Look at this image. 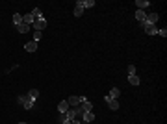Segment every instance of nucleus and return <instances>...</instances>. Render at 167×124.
Instances as JSON below:
<instances>
[{
  "mask_svg": "<svg viewBox=\"0 0 167 124\" xmlns=\"http://www.w3.org/2000/svg\"><path fill=\"white\" fill-rule=\"evenodd\" d=\"M32 26H34L35 32H43V30L46 28V21H45V17H43V19H35V22H34Z\"/></svg>",
  "mask_w": 167,
  "mask_h": 124,
  "instance_id": "f257e3e1",
  "label": "nucleus"
},
{
  "mask_svg": "<svg viewBox=\"0 0 167 124\" xmlns=\"http://www.w3.org/2000/svg\"><path fill=\"white\" fill-rule=\"evenodd\" d=\"M82 100H84V96H76V95H73V96H69L67 98V102H69V106L71 107H78L82 104Z\"/></svg>",
  "mask_w": 167,
  "mask_h": 124,
  "instance_id": "f03ea898",
  "label": "nucleus"
},
{
  "mask_svg": "<svg viewBox=\"0 0 167 124\" xmlns=\"http://www.w3.org/2000/svg\"><path fill=\"white\" fill-rule=\"evenodd\" d=\"M104 102L110 106V109H113V111H115V109H119V100H115V98H110V96L106 95V96H104Z\"/></svg>",
  "mask_w": 167,
  "mask_h": 124,
  "instance_id": "7ed1b4c3",
  "label": "nucleus"
},
{
  "mask_svg": "<svg viewBox=\"0 0 167 124\" xmlns=\"http://www.w3.org/2000/svg\"><path fill=\"white\" fill-rule=\"evenodd\" d=\"M143 28H145L147 35H156V33H158L156 24H149V22H145V24H143Z\"/></svg>",
  "mask_w": 167,
  "mask_h": 124,
  "instance_id": "20e7f679",
  "label": "nucleus"
},
{
  "mask_svg": "<svg viewBox=\"0 0 167 124\" xmlns=\"http://www.w3.org/2000/svg\"><path fill=\"white\" fill-rule=\"evenodd\" d=\"M80 107H82V109H84V111H86V113H87V111H91V109H93V104H91V102H89V100H87V98H86V96H84V100H82V104H80Z\"/></svg>",
  "mask_w": 167,
  "mask_h": 124,
  "instance_id": "39448f33",
  "label": "nucleus"
},
{
  "mask_svg": "<svg viewBox=\"0 0 167 124\" xmlns=\"http://www.w3.org/2000/svg\"><path fill=\"white\" fill-rule=\"evenodd\" d=\"M134 4H136V6H137V9H141V11H145L147 7L150 6V2H149V0H136Z\"/></svg>",
  "mask_w": 167,
  "mask_h": 124,
  "instance_id": "423d86ee",
  "label": "nucleus"
},
{
  "mask_svg": "<svg viewBox=\"0 0 167 124\" xmlns=\"http://www.w3.org/2000/svg\"><path fill=\"white\" fill-rule=\"evenodd\" d=\"M34 106H35V100H34V98H30V96L26 95V100H24V104H22V107L30 111V109H32V107H34Z\"/></svg>",
  "mask_w": 167,
  "mask_h": 124,
  "instance_id": "0eeeda50",
  "label": "nucleus"
},
{
  "mask_svg": "<svg viewBox=\"0 0 167 124\" xmlns=\"http://www.w3.org/2000/svg\"><path fill=\"white\" fill-rule=\"evenodd\" d=\"M136 19L141 22V24H145V22H147V13H145V11H141V9H137L136 11Z\"/></svg>",
  "mask_w": 167,
  "mask_h": 124,
  "instance_id": "6e6552de",
  "label": "nucleus"
},
{
  "mask_svg": "<svg viewBox=\"0 0 167 124\" xmlns=\"http://www.w3.org/2000/svg\"><path fill=\"white\" fill-rule=\"evenodd\" d=\"M22 22H24V24H28V26H30V24H34V22H35L34 15H32V13H26V15H22Z\"/></svg>",
  "mask_w": 167,
  "mask_h": 124,
  "instance_id": "1a4fd4ad",
  "label": "nucleus"
},
{
  "mask_svg": "<svg viewBox=\"0 0 167 124\" xmlns=\"http://www.w3.org/2000/svg\"><path fill=\"white\" fill-rule=\"evenodd\" d=\"M24 50H26V52H35V50H37V43H35V41L26 43V45H24Z\"/></svg>",
  "mask_w": 167,
  "mask_h": 124,
  "instance_id": "9d476101",
  "label": "nucleus"
},
{
  "mask_svg": "<svg viewBox=\"0 0 167 124\" xmlns=\"http://www.w3.org/2000/svg\"><path fill=\"white\" fill-rule=\"evenodd\" d=\"M69 102H67V100H61V102H59V106H58V109H59V113H67V109H69Z\"/></svg>",
  "mask_w": 167,
  "mask_h": 124,
  "instance_id": "9b49d317",
  "label": "nucleus"
},
{
  "mask_svg": "<svg viewBox=\"0 0 167 124\" xmlns=\"http://www.w3.org/2000/svg\"><path fill=\"white\" fill-rule=\"evenodd\" d=\"M82 119H84V122H93L95 121V113L93 111H87V113L82 115Z\"/></svg>",
  "mask_w": 167,
  "mask_h": 124,
  "instance_id": "f8f14e48",
  "label": "nucleus"
},
{
  "mask_svg": "<svg viewBox=\"0 0 167 124\" xmlns=\"http://www.w3.org/2000/svg\"><path fill=\"white\" fill-rule=\"evenodd\" d=\"M15 28H17L19 33H28V32H30V26L24 24V22H22V24H19V26H15Z\"/></svg>",
  "mask_w": 167,
  "mask_h": 124,
  "instance_id": "ddd939ff",
  "label": "nucleus"
},
{
  "mask_svg": "<svg viewBox=\"0 0 167 124\" xmlns=\"http://www.w3.org/2000/svg\"><path fill=\"white\" fill-rule=\"evenodd\" d=\"M147 22H149V24H156V22H158V13L147 15Z\"/></svg>",
  "mask_w": 167,
  "mask_h": 124,
  "instance_id": "4468645a",
  "label": "nucleus"
},
{
  "mask_svg": "<svg viewBox=\"0 0 167 124\" xmlns=\"http://www.w3.org/2000/svg\"><path fill=\"white\" fill-rule=\"evenodd\" d=\"M32 15H34V19H43L41 7H34V9H32Z\"/></svg>",
  "mask_w": 167,
  "mask_h": 124,
  "instance_id": "2eb2a0df",
  "label": "nucleus"
},
{
  "mask_svg": "<svg viewBox=\"0 0 167 124\" xmlns=\"http://www.w3.org/2000/svg\"><path fill=\"white\" fill-rule=\"evenodd\" d=\"M119 95H121V93H119V89L117 87H113V89H111V91H110V98H115V100H119Z\"/></svg>",
  "mask_w": 167,
  "mask_h": 124,
  "instance_id": "dca6fc26",
  "label": "nucleus"
},
{
  "mask_svg": "<svg viewBox=\"0 0 167 124\" xmlns=\"http://www.w3.org/2000/svg\"><path fill=\"white\" fill-rule=\"evenodd\" d=\"M13 24H15V26L22 24V15H21V13H15V15H13Z\"/></svg>",
  "mask_w": 167,
  "mask_h": 124,
  "instance_id": "f3484780",
  "label": "nucleus"
},
{
  "mask_svg": "<svg viewBox=\"0 0 167 124\" xmlns=\"http://www.w3.org/2000/svg\"><path fill=\"white\" fill-rule=\"evenodd\" d=\"M128 82H130V85H139V82H141V80H139L136 74H132V76H128Z\"/></svg>",
  "mask_w": 167,
  "mask_h": 124,
  "instance_id": "a211bd4d",
  "label": "nucleus"
},
{
  "mask_svg": "<svg viewBox=\"0 0 167 124\" xmlns=\"http://www.w3.org/2000/svg\"><path fill=\"white\" fill-rule=\"evenodd\" d=\"M28 96H30V98H34V100H37V96H39V91H37V89H30Z\"/></svg>",
  "mask_w": 167,
  "mask_h": 124,
  "instance_id": "6ab92c4d",
  "label": "nucleus"
},
{
  "mask_svg": "<svg viewBox=\"0 0 167 124\" xmlns=\"http://www.w3.org/2000/svg\"><path fill=\"white\" fill-rule=\"evenodd\" d=\"M82 13H84V7H76V6H74V17H82Z\"/></svg>",
  "mask_w": 167,
  "mask_h": 124,
  "instance_id": "aec40b11",
  "label": "nucleus"
},
{
  "mask_svg": "<svg viewBox=\"0 0 167 124\" xmlns=\"http://www.w3.org/2000/svg\"><path fill=\"white\" fill-rule=\"evenodd\" d=\"M136 74V65H128V76Z\"/></svg>",
  "mask_w": 167,
  "mask_h": 124,
  "instance_id": "412c9836",
  "label": "nucleus"
},
{
  "mask_svg": "<svg viewBox=\"0 0 167 124\" xmlns=\"http://www.w3.org/2000/svg\"><path fill=\"white\" fill-rule=\"evenodd\" d=\"M95 6V0H86L84 2V7H93Z\"/></svg>",
  "mask_w": 167,
  "mask_h": 124,
  "instance_id": "4be33fe9",
  "label": "nucleus"
},
{
  "mask_svg": "<svg viewBox=\"0 0 167 124\" xmlns=\"http://www.w3.org/2000/svg\"><path fill=\"white\" fill-rule=\"evenodd\" d=\"M41 37H43V33H41V32H34V41H35V43L41 39Z\"/></svg>",
  "mask_w": 167,
  "mask_h": 124,
  "instance_id": "5701e85b",
  "label": "nucleus"
},
{
  "mask_svg": "<svg viewBox=\"0 0 167 124\" xmlns=\"http://www.w3.org/2000/svg\"><path fill=\"white\" fill-rule=\"evenodd\" d=\"M24 100H26V95H21V96H19V98H17V102H19V104H21V106H22V104H24Z\"/></svg>",
  "mask_w": 167,
  "mask_h": 124,
  "instance_id": "b1692460",
  "label": "nucleus"
},
{
  "mask_svg": "<svg viewBox=\"0 0 167 124\" xmlns=\"http://www.w3.org/2000/svg\"><path fill=\"white\" fill-rule=\"evenodd\" d=\"M158 35H164V37H165V35H167V30H165V28H162V30H158Z\"/></svg>",
  "mask_w": 167,
  "mask_h": 124,
  "instance_id": "393cba45",
  "label": "nucleus"
},
{
  "mask_svg": "<svg viewBox=\"0 0 167 124\" xmlns=\"http://www.w3.org/2000/svg\"><path fill=\"white\" fill-rule=\"evenodd\" d=\"M71 124H82L80 121H76V119H74V121H71Z\"/></svg>",
  "mask_w": 167,
  "mask_h": 124,
  "instance_id": "a878e982",
  "label": "nucleus"
},
{
  "mask_svg": "<svg viewBox=\"0 0 167 124\" xmlns=\"http://www.w3.org/2000/svg\"><path fill=\"white\" fill-rule=\"evenodd\" d=\"M19 124H26V122H19Z\"/></svg>",
  "mask_w": 167,
  "mask_h": 124,
  "instance_id": "bb28decb",
  "label": "nucleus"
}]
</instances>
